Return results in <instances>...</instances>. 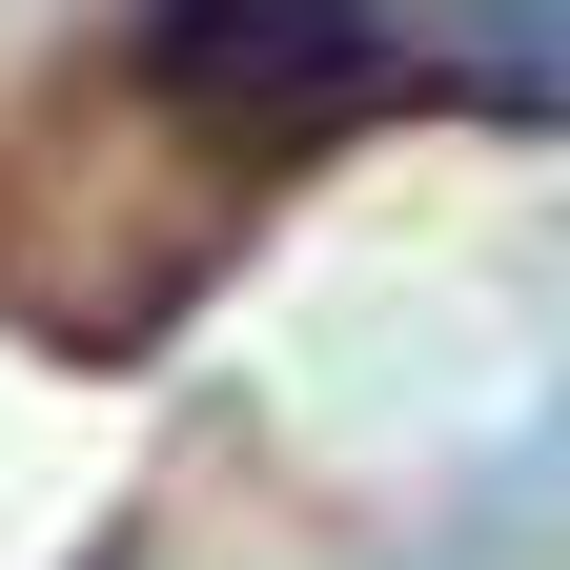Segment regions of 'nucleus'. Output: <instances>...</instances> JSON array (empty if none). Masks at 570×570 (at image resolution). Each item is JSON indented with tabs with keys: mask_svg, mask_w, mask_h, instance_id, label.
Returning <instances> with one entry per match:
<instances>
[{
	"mask_svg": "<svg viewBox=\"0 0 570 570\" xmlns=\"http://www.w3.org/2000/svg\"><path fill=\"white\" fill-rule=\"evenodd\" d=\"M407 102H428V41L387 0H142L122 21V122H164L204 204H265L285 164H326Z\"/></svg>",
	"mask_w": 570,
	"mask_h": 570,
	"instance_id": "obj_1",
	"label": "nucleus"
}]
</instances>
